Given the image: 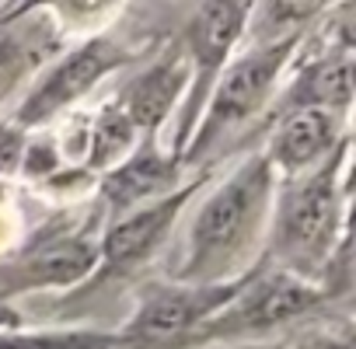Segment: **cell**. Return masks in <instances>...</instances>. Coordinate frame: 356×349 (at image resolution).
<instances>
[{
  "mask_svg": "<svg viewBox=\"0 0 356 349\" xmlns=\"http://www.w3.org/2000/svg\"><path fill=\"white\" fill-rule=\"evenodd\" d=\"M119 63H122V53L108 39H95V42L81 46L63 63H56V70L29 95V102L22 108V122L35 126V122L53 119L56 112L74 105L81 95H88L95 88V81L105 77L108 70H115Z\"/></svg>",
  "mask_w": 356,
  "mask_h": 349,
  "instance_id": "obj_8",
  "label": "cell"
},
{
  "mask_svg": "<svg viewBox=\"0 0 356 349\" xmlns=\"http://www.w3.org/2000/svg\"><path fill=\"white\" fill-rule=\"evenodd\" d=\"M349 143L342 140L318 171H311L300 186H293L276 213V255L290 266H318L332 259L335 234L342 224V161Z\"/></svg>",
  "mask_w": 356,
  "mask_h": 349,
  "instance_id": "obj_2",
  "label": "cell"
},
{
  "mask_svg": "<svg viewBox=\"0 0 356 349\" xmlns=\"http://www.w3.org/2000/svg\"><path fill=\"white\" fill-rule=\"evenodd\" d=\"M115 335L102 332H0V349H112Z\"/></svg>",
  "mask_w": 356,
  "mask_h": 349,
  "instance_id": "obj_15",
  "label": "cell"
},
{
  "mask_svg": "<svg viewBox=\"0 0 356 349\" xmlns=\"http://www.w3.org/2000/svg\"><path fill=\"white\" fill-rule=\"evenodd\" d=\"M339 143H342V133H339L335 112L297 108V112H283L266 161L273 168H283V171H307L314 161L332 154Z\"/></svg>",
  "mask_w": 356,
  "mask_h": 349,
  "instance_id": "obj_10",
  "label": "cell"
},
{
  "mask_svg": "<svg viewBox=\"0 0 356 349\" xmlns=\"http://www.w3.org/2000/svg\"><path fill=\"white\" fill-rule=\"evenodd\" d=\"M186 81H189L186 56H182V53H171L168 60L154 63L147 74H140V77L126 88L119 108L126 112V119L133 122V129H143V133L150 136V133L161 126V119L171 112V105L178 102Z\"/></svg>",
  "mask_w": 356,
  "mask_h": 349,
  "instance_id": "obj_12",
  "label": "cell"
},
{
  "mask_svg": "<svg viewBox=\"0 0 356 349\" xmlns=\"http://www.w3.org/2000/svg\"><path fill=\"white\" fill-rule=\"evenodd\" d=\"M175 182H178V161L164 157L154 147V136H143L140 150L105 174L102 193L112 203V210L122 213V210L164 200L168 193H175Z\"/></svg>",
  "mask_w": 356,
  "mask_h": 349,
  "instance_id": "obj_9",
  "label": "cell"
},
{
  "mask_svg": "<svg viewBox=\"0 0 356 349\" xmlns=\"http://www.w3.org/2000/svg\"><path fill=\"white\" fill-rule=\"evenodd\" d=\"M98 266V248L88 241H56L39 248L22 266L0 273V297L11 290H35V286H67L84 279Z\"/></svg>",
  "mask_w": 356,
  "mask_h": 349,
  "instance_id": "obj_11",
  "label": "cell"
},
{
  "mask_svg": "<svg viewBox=\"0 0 356 349\" xmlns=\"http://www.w3.org/2000/svg\"><path fill=\"white\" fill-rule=\"evenodd\" d=\"M196 186H200V182H196ZM196 186L175 189V193H168L164 200H154V203L133 210L129 217H122V220L105 234V241H102V248H98L102 269H105V273H126V269L147 262V259L157 252V245L168 238L171 224L178 220V213H182V206L189 203V196H193Z\"/></svg>",
  "mask_w": 356,
  "mask_h": 349,
  "instance_id": "obj_7",
  "label": "cell"
},
{
  "mask_svg": "<svg viewBox=\"0 0 356 349\" xmlns=\"http://www.w3.org/2000/svg\"><path fill=\"white\" fill-rule=\"evenodd\" d=\"M273 206V164L255 157L200 206L189 231V255L182 266L186 286H217L255 248V238Z\"/></svg>",
  "mask_w": 356,
  "mask_h": 349,
  "instance_id": "obj_1",
  "label": "cell"
},
{
  "mask_svg": "<svg viewBox=\"0 0 356 349\" xmlns=\"http://www.w3.org/2000/svg\"><path fill=\"white\" fill-rule=\"evenodd\" d=\"M304 349H353V339L349 335H318Z\"/></svg>",
  "mask_w": 356,
  "mask_h": 349,
  "instance_id": "obj_18",
  "label": "cell"
},
{
  "mask_svg": "<svg viewBox=\"0 0 356 349\" xmlns=\"http://www.w3.org/2000/svg\"><path fill=\"white\" fill-rule=\"evenodd\" d=\"M349 102H353V53H349V46H342V49L314 60L297 77V84L283 98V108L286 112L321 108V112L342 115L349 108Z\"/></svg>",
  "mask_w": 356,
  "mask_h": 349,
  "instance_id": "obj_13",
  "label": "cell"
},
{
  "mask_svg": "<svg viewBox=\"0 0 356 349\" xmlns=\"http://www.w3.org/2000/svg\"><path fill=\"white\" fill-rule=\"evenodd\" d=\"M22 161V140L11 129H0V171H11Z\"/></svg>",
  "mask_w": 356,
  "mask_h": 349,
  "instance_id": "obj_17",
  "label": "cell"
},
{
  "mask_svg": "<svg viewBox=\"0 0 356 349\" xmlns=\"http://www.w3.org/2000/svg\"><path fill=\"white\" fill-rule=\"evenodd\" d=\"M245 279L217 286H154L143 293L133 321L115 335L112 349H164L178 339H193V332L217 311H224Z\"/></svg>",
  "mask_w": 356,
  "mask_h": 349,
  "instance_id": "obj_4",
  "label": "cell"
},
{
  "mask_svg": "<svg viewBox=\"0 0 356 349\" xmlns=\"http://www.w3.org/2000/svg\"><path fill=\"white\" fill-rule=\"evenodd\" d=\"M318 300H321V290H314L311 283L297 279L293 273H276V276H266V279H259L252 286H241L238 297L213 321H203L196 332L200 335H255V332H273V328L307 314Z\"/></svg>",
  "mask_w": 356,
  "mask_h": 349,
  "instance_id": "obj_6",
  "label": "cell"
},
{
  "mask_svg": "<svg viewBox=\"0 0 356 349\" xmlns=\"http://www.w3.org/2000/svg\"><path fill=\"white\" fill-rule=\"evenodd\" d=\"M293 46H297V39L273 42V46H255L248 56H238L220 74V84L210 91V102L203 108V122H200L193 143L186 147L189 161L203 157L217 140H224L231 129L245 126L269 102V95L280 81V70L286 67Z\"/></svg>",
  "mask_w": 356,
  "mask_h": 349,
  "instance_id": "obj_3",
  "label": "cell"
},
{
  "mask_svg": "<svg viewBox=\"0 0 356 349\" xmlns=\"http://www.w3.org/2000/svg\"><path fill=\"white\" fill-rule=\"evenodd\" d=\"M133 122L126 119V112L119 105H108L95 129H91V154H88V164L91 168H108L115 157H122L129 147H133Z\"/></svg>",
  "mask_w": 356,
  "mask_h": 349,
  "instance_id": "obj_14",
  "label": "cell"
},
{
  "mask_svg": "<svg viewBox=\"0 0 356 349\" xmlns=\"http://www.w3.org/2000/svg\"><path fill=\"white\" fill-rule=\"evenodd\" d=\"M248 18H252L248 4H200L193 11L186 42H189V63L196 67V77H193L196 84L189 91V102H186V112H182V126H178V143H175L178 154H186L193 126H196V115L207 108L210 91L220 81V70H224L231 49L238 46V39L248 29Z\"/></svg>",
  "mask_w": 356,
  "mask_h": 349,
  "instance_id": "obj_5",
  "label": "cell"
},
{
  "mask_svg": "<svg viewBox=\"0 0 356 349\" xmlns=\"http://www.w3.org/2000/svg\"><path fill=\"white\" fill-rule=\"evenodd\" d=\"M11 325H18V318H15V311L4 307V300H0V328H11Z\"/></svg>",
  "mask_w": 356,
  "mask_h": 349,
  "instance_id": "obj_19",
  "label": "cell"
},
{
  "mask_svg": "<svg viewBox=\"0 0 356 349\" xmlns=\"http://www.w3.org/2000/svg\"><path fill=\"white\" fill-rule=\"evenodd\" d=\"M32 63H35V56H32V46L29 42L15 39L11 32L0 35V98H4L29 74Z\"/></svg>",
  "mask_w": 356,
  "mask_h": 349,
  "instance_id": "obj_16",
  "label": "cell"
}]
</instances>
